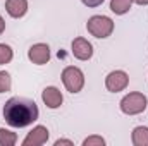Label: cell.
<instances>
[{
	"instance_id": "obj_1",
	"label": "cell",
	"mask_w": 148,
	"mask_h": 146,
	"mask_svg": "<svg viewBox=\"0 0 148 146\" xmlns=\"http://www.w3.org/2000/svg\"><path fill=\"white\" fill-rule=\"evenodd\" d=\"M40 110L35 100L24 96H12L3 105V119L10 127H28L38 120Z\"/></svg>"
},
{
	"instance_id": "obj_2",
	"label": "cell",
	"mask_w": 148,
	"mask_h": 146,
	"mask_svg": "<svg viewBox=\"0 0 148 146\" xmlns=\"http://www.w3.org/2000/svg\"><path fill=\"white\" fill-rule=\"evenodd\" d=\"M86 29L95 38H109L114 31V21L107 16H91L86 23Z\"/></svg>"
},
{
	"instance_id": "obj_3",
	"label": "cell",
	"mask_w": 148,
	"mask_h": 146,
	"mask_svg": "<svg viewBox=\"0 0 148 146\" xmlns=\"http://www.w3.org/2000/svg\"><path fill=\"white\" fill-rule=\"evenodd\" d=\"M147 105H148L147 96L143 93H138V91H133V93L126 95L119 103L121 112L126 113V115H138V113L147 110Z\"/></svg>"
},
{
	"instance_id": "obj_4",
	"label": "cell",
	"mask_w": 148,
	"mask_h": 146,
	"mask_svg": "<svg viewBox=\"0 0 148 146\" xmlns=\"http://www.w3.org/2000/svg\"><path fill=\"white\" fill-rule=\"evenodd\" d=\"M62 83L66 86V89L69 93H79L84 86V74L79 67H74V65H67L64 71H62Z\"/></svg>"
},
{
	"instance_id": "obj_5",
	"label": "cell",
	"mask_w": 148,
	"mask_h": 146,
	"mask_svg": "<svg viewBox=\"0 0 148 146\" xmlns=\"http://www.w3.org/2000/svg\"><path fill=\"white\" fill-rule=\"evenodd\" d=\"M129 84V76L124 71H112L105 77V88L110 93H119L122 89H126Z\"/></svg>"
},
{
	"instance_id": "obj_6",
	"label": "cell",
	"mask_w": 148,
	"mask_h": 146,
	"mask_svg": "<svg viewBox=\"0 0 148 146\" xmlns=\"http://www.w3.org/2000/svg\"><path fill=\"white\" fill-rule=\"evenodd\" d=\"M28 59L36 65L48 64V60H50V46L47 43H35L28 50Z\"/></svg>"
},
{
	"instance_id": "obj_7",
	"label": "cell",
	"mask_w": 148,
	"mask_h": 146,
	"mask_svg": "<svg viewBox=\"0 0 148 146\" xmlns=\"http://www.w3.org/2000/svg\"><path fill=\"white\" fill-rule=\"evenodd\" d=\"M71 48H73V55L77 60H90L93 57V45L86 38H74Z\"/></svg>"
},
{
	"instance_id": "obj_8",
	"label": "cell",
	"mask_w": 148,
	"mask_h": 146,
	"mask_svg": "<svg viewBox=\"0 0 148 146\" xmlns=\"http://www.w3.org/2000/svg\"><path fill=\"white\" fill-rule=\"evenodd\" d=\"M41 100L43 103L48 107V108H59L64 102V96H62V91L55 86H47L43 91H41Z\"/></svg>"
},
{
	"instance_id": "obj_9",
	"label": "cell",
	"mask_w": 148,
	"mask_h": 146,
	"mask_svg": "<svg viewBox=\"0 0 148 146\" xmlns=\"http://www.w3.org/2000/svg\"><path fill=\"white\" fill-rule=\"evenodd\" d=\"M48 129L45 126H36L33 127L31 132H28V136L24 138L23 146H41L48 141Z\"/></svg>"
},
{
	"instance_id": "obj_10",
	"label": "cell",
	"mask_w": 148,
	"mask_h": 146,
	"mask_svg": "<svg viewBox=\"0 0 148 146\" xmlns=\"http://www.w3.org/2000/svg\"><path fill=\"white\" fill-rule=\"evenodd\" d=\"M5 10L10 17L19 19L28 12V0H5Z\"/></svg>"
},
{
	"instance_id": "obj_11",
	"label": "cell",
	"mask_w": 148,
	"mask_h": 146,
	"mask_svg": "<svg viewBox=\"0 0 148 146\" xmlns=\"http://www.w3.org/2000/svg\"><path fill=\"white\" fill-rule=\"evenodd\" d=\"M131 141L134 146H148V127L145 126L134 127L131 134Z\"/></svg>"
},
{
	"instance_id": "obj_12",
	"label": "cell",
	"mask_w": 148,
	"mask_h": 146,
	"mask_svg": "<svg viewBox=\"0 0 148 146\" xmlns=\"http://www.w3.org/2000/svg\"><path fill=\"white\" fill-rule=\"evenodd\" d=\"M133 0H110V10L115 16H124L126 12H129Z\"/></svg>"
},
{
	"instance_id": "obj_13",
	"label": "cell",
	"mask_w": 148,
	"mask_h": 146,
	"mask_svg": "<svg viewBox=\"0 0 148 146\" xmlns=\"http://www.w3.org/2000/svg\"><path fill=\"white\" fill-rule=\"evenodd\" d=\"M16 143H17V134L5 127H0V146H14Z\"/></svg>"
},
{
	"instance_id": "obj_14",
	"label": "cell",
	"mask_w": 148,
	"mask_h": 146,
	"mask_svg": "<svg viewBox=\"0 0 148 146\" xmlns=\"http://www.w3.org/2000/svg\"><path fill=\"white\" fill-rule=\"evenodd\" d=\"M12 57H14L12 48H10L9 45H5V43H0V65L9 64V62L12 60Z\"/></svg>"
},
{
	"instance_id": "obj_15",
	"label": "cell",
	"mask_w": 148,
	"mask_h": 146,
	"mask_svg": "<svg viewBox=\"0 0 148 146\" xmlns=\"http://www.w3.org/2000/svg\"><path fill=\"white\" fill-rule=\"evenodd\" d=\"M10 86H12L10 74L7 72V71H0V93L10 91Z\"/></svg>"
},
{
	"instance_id": "obj_16",
	"label": "cell",
	"mask_w": 148,
	"mask_h": 146,
	"mask_svg": "<svg viewBox=\"0 0 148 146\" xmlns=\"http://www.w3.org/2000/svg\"><path fill=\"white\" fill-rule=\"evenodd\" d=\"M105 145V139L102 136H90L83 141V146H103Z\"/></svg>"
},
{
	"instance_id": "obj_17",
	"label": "cell",
	"mask_w": 148,
	"mask_h": 146,
	"mask_svg": "<svg viewBox=\"0 0 148 146\" xmlns=\"http://www.w3.org/2000/svg\"><path fill=\"white\" fill-rule=\"evenodd\" d=\"M81 2H83L86 7H91V9H93V7H98V5L103 3V0H81Z\"/></svg>"
},
{
	"instance_id": "obj_18",
	"label": "cell",
	"mask_w": 148,
	"mask_h": 146,
	"mask_svg": "<svg viewBox=\"0 0 148 146\" xmlns=\"http://www.w3.org/2000/svg\"><path fill=\"white\" fill-rule=\"evenodd\" d=\"M60 145L73 146V141H71V139H57V141H55V146H60Z\"/></svg>"
},
{
	"instance_id": "obj_19",
	"label": "cell",
	"mask_w": 148,
	"mask_h": 146,
	"mask_svg": "<svg viewBox=\"0 0 148 146\" xmlns=\"http://www.w3.org/2000/svg\"><path fill=\"white\" fill-rule=\"evenodd\" d=\"M5 31V21H3V17L0 16V35Z\"/></svg>"
},
{
	"instance_id": "obj_20",
	"label": "cell",
	"mask_w": 148,
	"mask_h": 146,
	"mask_svg": "<svg viewBox=\"0 0 148 146\" xmlns=\"http://www.w3.org/2000/svg\"><path fill=\"white\" fill-rule=\"evenodd\" d=\"M133 2H136L138 5H148V0H133Z\"/></svg>"
}]
</instances>
